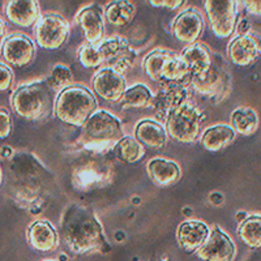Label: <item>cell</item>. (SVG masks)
Wrapping results in <instances>:
<instances>
[{
	"instance_id": "obj_35",
	"label": "cell",
	"mask_w": 261,
	"mask_h": 261,
	"mask_svg": "<svg viewBox=\"0 0 261 261\" xmlns=\"http://www.w3.org/2000/svg\"><path fill=\"white\" fill-rule=\"evenodd\" d=\"M4 32H6V25H4L3 20L0 18V43H3V37H4Z\"/></svg>"
},
{
	"instance_id": "obj_21",
	"label": "cell",
	"mask_w": 261,
	"mask_h": 261,
	"mask_svg": "<svg viewBox=\"0 0 261 261\" xmlns=\"http://www.w3.org/2000/svg\"><path fill=\"white\" fill-rule=\"evenodd\" d=\"M180 59L187 68L190 77H195L197 74H201L213 63V58L209 48L204 43L196 42L193 45L187 46L180 54ZM191 80V79H190Z\"/></svg>"
},
{
	"instance_id": "obj_7",
	"label": "cell",
	"mask_w": 261,
	"mask_h": 261,
	"mask_svg": "<svg viewBox=\"0 0 261 261\" xmlns=\"http://www.w3.org/2000/svg\"><path fill=\"white\" fill-rule=\"evenodd\" d=\"M88 140L95 144H116L124 137L122 122L113 114L97 110L84 125Z\"/></svg>"
},
{
	"instance_id": "obj_20",
	"label": "cell",
	"mask_w": 261,
	"mask_h": 261,
	"mask_svg": "<svg viewBox=\"0 0 261 261\" xmlns=\"http://www.w3.org/2000/svg\"><path fill=\"white\" fill-rule=\"evenodd\" d=\"M150 180L158 187H169L179 181L181 176L180 167L176 162L166 158H153L146 165Z\"/></svg>"
},
{
	"instance_id": "obj_32",
	"label": "cell",
	"mask_w": 261,
	"mask_h": 261,
	"mask_svg": "<svg viewBox=\"0 0 261 261\" xmlns=\"http://www.w3.org/2000/svg\"><path fill=\"white\" fill-rule=\"evenodd\" d=\"M184 2L181 0H153V2H149V4L153 7H161V8H167V9H176L178 7H180Z\"/></svg>"
},
{
	"instance_id": "obj_9",
	"label": "cell",
	"mask_w": 261,
	"mask_h": 261,
	"mask_svg": "<svg viewBox=\"0 0 261 261\" xmlns=\"http://www.w3.org/2000/svg\"><path fill=\"white\" fill-rule=\"evenodd\" d=\"M93 89L106 102L116 103L122 101L127 90V81L124 74L106 65L93 76Z\"/></svg>"
},
{
	"instance_id": "obj_31",
	"label": "cell",
	"mask_w": 261,
	"mask_h": 261,
	"mask_svg": "<svg viewBox=\"0 0 261 261\" xmlns=\"http://www.w3.org/2000/svg\"><path fill=\"white\" fill-rule=\"evenodd\" d=\"M13 83V73L8 65L0 63V92L8 90Z\"/></svg>"
},
{
	"instance_id": "obj_23",
	"label": "cell",
	"mask_w": 261,
	"mask_h": 261,
	"mask_svg": "<svg viewBox=\"0 0 261 261\" xmlns=\"http://www.w3.org/2000/svg\"><path fill=\"white\" fill-rule=\"evenodd\" d=\"M235 139V130L230 125L217 124L206 128L201 136V145L208 151H221Z\"/></svg>"
},
{
	"instance_id": "obj_8",
	"label": "cell",
	"mask_w": 261,
	"mask_h": 261,
	"mask_svg": "<svg viewBox=\"0 0 261 261\" xmlns=\"http://www.w3.org/2000/svg\"><path fill=\"white\" fill-rule=\"evenodd\" d=\"M128 45L119 37L105 38L98 43H84L79 50V60L85 68H98L111 63Z\"/></svg>"
},
{
	"instance_id": "obj_28",
	"label": "cell",
	"mask_w": 261,
	"mask_h": 261,
	"mask_svg": "<svg viewBox=\"0 0 261 261\" xmlns=\"http://www.w3.org/2000/svg\"><path fill=\"white\" fill-rule=\"evenodd\" d=\"M120 102L124 109H145L153 102V95L145 84H135L127 88Z\"/></svg>"
},
{
	"instance_id": "obj_4",
	"label": "cell",
	"mask_w": 261,
	"mask_h": 261,
	"mask_svg": "<svg viewBox=\"0 0 261 261\" xmlns=\"http://www.w3.org/2000/svg\"><path fill=\"white\" fill-rule=\"evenodd\" d=\"M204 116L196 105L184 102L166 119V134L178 143H195L200 135Z\"/></svg>"
},
{
	"instance_id": "obj_19",
	"label": "cell",
	"mask_w": 261,
	"mask_h": 261,
	"mask_svg": "<svg viewBox=\"0 0 261 261\" xmlns=\"http://www.w3.org/2000/svg\"><path fill=\"white\" fill-rule=\"evenodd\" d=\"M28 242L38 252H51L58 247L59 237L57 230L47 221H36L28 227Z\"/></svg>"
},
{
	"instance_id": "obj_6",
	"label": "cell",
	"mask_w": 261,
	"mask_h": 261,
	"mask_svg": "<svg viewBox=\"0 0 261 261\" xmlns=\"http://www.w3.org/2000/svg\"><path fill=\"white\" fill-rule=\"evenodd\" d=\"M212 33L218 38H228L238 24V2L208 0L204 3Z\"/></svg>"
},
{
	"instance_id": "obj_1",
	"label": "cell",
	"mask_w": 261,
	"mask_h": 261,
	"mask_svg": "<svg viewBox=\"0 0 261 261\" xmlns=\"http://www.w3.org/2000/svg\"><path fill=\"white\" fill-rule=\"evenodd\" d=\"M62 239L76 255L92 252L106 243L103 227L95 214L79 204H72L63 216Z\"/></svg>"
},
{
	"instance_id": "obj_30",
	"label": "cell",
	"mask_w": 261,
	"mask_h": 261,
	"mask_svg": "<svg viewBox=\"0 0 261 261\" xmlns=\"http://www.w3.org/2000/svg\"><path fill=\"white\" fill-rule=\"evenodd\" d=\"M12 132V118L6 109L0 107V139H7Z\"/></svg>"
},
{
	"instance_id": "obj_12",
	"label": "cell",
	"mask_w": 261,
	"mask_h": 261,
	"mask_svg": "<svg viewBox=\"0 0 261 261\" xmlns=\"http://www.w3.org/2000/svg\"><path fill=\"white\" fill-rule=\"evenodd\" d=\"M205 29L201 12L196 8H188L179 13L172 24V34L181 43L193 45L199 41Z\"/></svg>"
},
{
	"instance_id": "obj_22",
	"label": "cell",
	"mask_w": 261,
	"mask_h": 261,
	"mask_svg": "<svg viewBox=\"0 0 261 261\" xmlns=\"http://www.w3.org/2000/svg\"><path fill=\"white\" fill-rule=\"evenodd\" d=\"M135 139L143 146L150 149H162L166 145V129L155 120L144 119L135 128Z\"/></svg>"
},
{
	"instance_id": "obj_16",
	"label": "cell",
	"mask_w": 261,
	"mask_h": 261,
	"mask_svg": "<svg viewBox=\"0 0 261 261\" xmlns=\"http://www.w3.org/2000/svg\"><path fill=\"white\" fill-rule=\"evenodd\" d=\"M4 13L11 24L20 28H30L41 18V8L34 0H11L4 6Z\"/></svg>"
},
{
	"instance_id": "obj_5",
	"label": "cell",
	"mask_w": 261,
	"mask_h": 261,
	"mask_svg": "<svg viewBox=\"0 0 261 261\" xmlns=\"http://www.w3.org/2000/svg\"><path fill=\"white\" fill-rule=\"evenodd\" d=\"M68 21L59 13H46L34 25L37 45L45 50H58L65 45L69 37Z\"/></svg>"
},
{
	"instance_id": "obj_3",
	"label": "cell",
	"mask_w": 261,
	"mask_h": 261,
	"mask_svg": "<svg viewBox=\"0 0 261 261\" xmlns=\"http://www.w3.org/2000/svg\"><path fill=\"white\" fill-rule=\"evenodd\" d=\"M12 109L25 120H39L45 118L53 106V89L47 81H38L22 85L11 97Z\"/></svg>"
},
{
	"instance_id": "obj_10",
	"label": "cell",
	"mask_w": 261,
	"mask_h": 261,
	"mask_svg": "<svg viewBox=\"0 0 261 261\" xmlns=\"http://www.w3.org/2000/svg\"><path fill=\"white\" fill-rule=\"evenodd\" d=\"M190 84L197 93L212 98L223 97L230 90L228 74L221 65L214 62V59L209 69L195 77H191Z\"/></svg>"
},
{
	"instance_id": "obj_34",
	"label": "cell",
	"mask_w": 261,
	"mask_h": 261,
	"mask_svg": "<svg viewBox=\"0 0 261 261\" xmlns=\"http://www.w3.org/2000/svg\"><path fill=\"white\" fill-rule=\"evenodd\" d=\"M249 29H251V24H249V21L247 18H242L241 21H238L237 28H235V30L238 32V36H246V34H248Z\"/></svg>"
},
{
	"instance_id": "obj_2",
	"label": "cell",
	"mask_w": 261,
	"mask_h": 261,
	"mask_svg": "<svg viewBox=\"0 0 261 261\" xmlns=\"http://www.w3.org/2000/svg\"><path fill=\"white\" fill-rule=\"evenodd\" d=\"M97 99L88 88L71 85L60 90L54 102V115L58 120L73 127H84L97 111Z\"/></svg>"
},
{
	"instance_id": "obj_36",
	"label": "cell",
	"mask_w": 261,
	"mask_h": 261,
	"mask_svg": "<svg viewBox=\"0 0 261 261\" xmlns=\"http://www.w3.org/2000/svg\"><path fill=\"white\" fill-rule=\"evenodd\" d=\"M0 178H2V174H0Z\"/></svg>"
},
{
	"instance_id": "obj_14",
	"label": "cell",
	"mask_w": 261,
	"mask_h": 261,
	"mask_svg": "<svg viewBox=\"0 0 261 261\" xmlns=\"http://www.w3.org/2000/svg\"><path fill=\"white\" fill-rule=\"evenodd\" d=\"M228 59L238 67H247L258 59L261 55V43L252 34L238 36L230 42L227 48Z\"/></svg>"
},
{
	"instance_id": "obj_25",
	"label": "cell",
	"mask_w": 261,
	"mask_h": 261,
	"mask_svg": "<svg viewBox=\"0 0 261 261\" xmlns=\"http://www.w3.org/2000/svg\"><path fill=\"white\" fill-rule=\"evenodd\" d=\"M258 127V116L255 110L249 107H238L231 114V128L243 135V136H249L255 134Z\"/></svg>"
},
{
	"instance_id": "obj_33",
	"label": "cell",
	"mask_w": 261,
	"mask_h": 261,
	"mask_svg": "<svg viewBox=\"0 0 261 261\" xmlns=\"http://www.w3.org/2000/svg\"><path fill=\"white\" fill-rule=\"evenodd\" d=\"M243 4L248 13L255 16H261V2H243Z\"/></svg>"
},
{
	"instance_id": "obj_13",
	"label": "cell",
	"mask_w": 261,
	"mask_h": 261,
	"mask_svg": "<svg viewBox=\"0 0 261 261\" xmlns=\"http://www.w3.org/2000/svg\"><path fill=\"white\" fill-rule=\"evenodd\" d=\"M196 253L200 260L204 261H232L235 246L225 231L214 226L204 246Z\"/></svg>"
},
{
	"instance_id": "obj_27",
	"label": "cell",
	"mask_w": 261,
	"mask_h": 261,
	"mask_svg": "<svg viewBox=\"0 0 261 261\" xmlns=\"http://www.w3.org/2000/svg\"><path fill=\"white\" fill-rule=\"evenodd\" d=\"M238 235L247 247L253 249L261 248V216L246 217L238 227Z\"/></svg>"
},
{
	"instance_id": "obj_26",
	"label": "cell",
	"mask_w": 261,
	"mask_h": 261,
	"mask_svg": "<svg viewBox=\"0 0 261 261\" xmlns=\"http://www.w3.org/2000/svg\"><path fill=\"white\" fill-rule=\"evenodd\" d=\"M114 153L119 161L124 163H136L145 155V148L135 137L124 136L114 145Z\"/></svg>"
},
{
	"instance_id": "obj_24",
	"label": "cell",
	"mask_w": 261,
	"mask_h": 261,
	"mask_svg": "<svg viewBox=\"0 0 261 261\" xmlns=\"http://www.w3.org/2000/svg\"><path fill=\"white\" fill-rule=\"evenodd\" d=\"M136 15V7L127 0H114L105 9V17L111 27L122 29L132 22Z\"/></svg>"
},
{
	"instance_id": "obj_17",
	"label": "cell",
	"mask_w": 261,
	"mask_h": 261,
	"mask_svg": "<svg viewBox=\"0 0 261 261\" xmlns=\"http://www.w3.org/2000/svg\"><path fill=\"white\" fill-rule=\"evenodd\" d=\"M187 97L188 92L184 85L166 84L153 98L151 106L154 107L160 118L167 119L172 111H175L184 102H187Z\"/></svg>"
},
{
	"instance_id": "obj_18",
	"label": "cell",
	"mask_w": 261,
	"mask_h": 261,
	"mask_svg": "<svg viewBox=\"0 0 261 261\" xmlns=\"http://www.w3.org/2000/svg\"><path fill=\"white\" fill-rule=\"evenodd\" d=\"M76 22L83 30L86 43L93 45L105 39L103 13L95 4L84 7L76 16Z\"/></svg>"
},
{
	"instance_id": "obj_29",
	"label": "cell",
	"mask_w": 261,
	"mask_h": 261,
	"mask_svg": "<svg viewBox=\"0 0 261 261\" xmlns=\"http://www.w3.org/2000/svg\"><path fill=\"white\" fill-rule=\"evenodd\" d=\"M72 81L71 69L64 64H57L53 68L50 73V77L47 79V84L53 90L64 89L67 88L68 83Z\"/></svg>"
},
{
	"instance_id": "obj_11",
	"label": "cell",
	"mask_w": 261,
	"mask_h": 261,
	"mask_svg": "<svg viewBox=\"0 0 261 261\" xmlns=\"http://www.w3.org/2000/svg\"><path fill=\"white\" fill-rule=\"evenodd\" d=\"M2 55L8 64L13 67H27L36 58V46L25 34H12L2 43Z\"/></svg>"
},
{
	"instance_id": "obj_15",
	"label": "cell",
	"mask_w": 261,
	"mask_h": 261,
	"mask_svg": "<svg viewBox=\"0 0 261 261\" xmlns=\"http://www.w3.org/2000/svg\"><path fill=\"white\" fill-rule=\"evenodd\" d=\"M209 227L208 225L199 220L184 221L179 225L176 238L178 243L183 251L188 253L197 252L208 239Z\"/></svg>"
}]
</instances>
